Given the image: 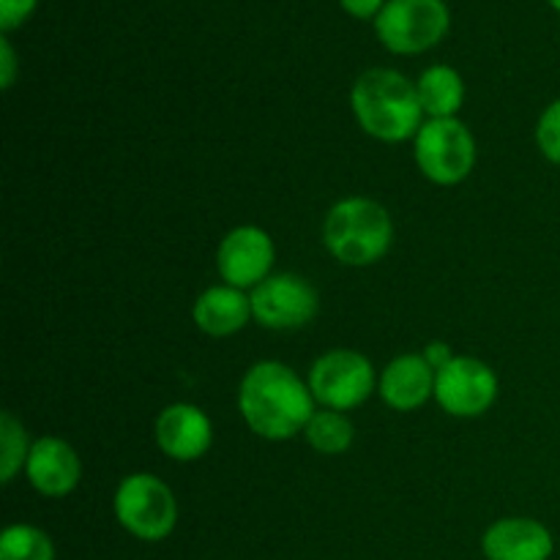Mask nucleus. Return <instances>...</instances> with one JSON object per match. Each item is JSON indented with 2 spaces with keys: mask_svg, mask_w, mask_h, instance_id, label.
<instances>
[{
  "mask_svg": "<svg viewBox=\"0 0 560 560\" xmlns=\"http://www.w3.org/2000/svg\"><path fill=\"white\" fill-rule=\"evenodd\" d=\"M238 408L249 430L266 441H290L317 413L310 383L282 361H260L246 370L238 386Z\"/></svg>",
  "mask_w": 560,
  "mask_h": 560,
  "instance_id": "f257e3e1",
  "label": "nucleus"
},
{
  "mask_svg": "<svg viewBox=\"0 0 560 560\" xmlns=\"http://www.w3.org/2000/svg\"><path fill=\"white\" fill-rule=\"evenodd\" d=\"M350 107L361 129L383 142H405L424 126L419 91L394 69L364 71L350 91Z\"/></svg>",
  "mask_w": 560,
  "mask_h": 560,
  "instance_id": "f03ea898",
  "label": "nucleus"
},
{
  "mask_svg": "<svg viewBox=\"0 0 560 560\" xmlns=\"http://www.w3.org/2000/svg\"><path fill=\"white\" fill-rule=\"evenodd\" d=\"M394 222L386 208L366 197H348L328 211L323 244L345 266H372L392 249Z\"/></svg>",
  "mask_w": 560,
  "mask_h": 560,
  "instance_id": "7ed1b4c3",
  "label": "nucleus"
},
{
  "mask_svg": "<svg viewBox=\"0 0 560 560\" xmlns=\"http://www.w3.org/2000/svg\"><path fill=\"white\" fill-rule=\"evenodd\" d=\"M115 517L120 528L140 541L167 539L178 523V501L162 479L131 474L115 490Z\"/></svg>",
  "mask_w": 560,
  "mask_h": 560,
  "instance_id": "20e7f679",
  "label": "nucleus"
},
{
  "mask_svg": "<svg viewBox=\"0 0 560 560\" xmlns=\"http://www.w3.org/2000/svg\"><path fill=\"white\" fill-rule=\"evenodd\" d=\"M452 14L443 0H386L375 16L383 47L394 55H419L443 42Z\"/></svg>",
  "mask_w": 560,
  "mask_h": 560,
  "instance_id": "39448f33",
  "label": "nucleus"
},
{
  "mask_svg": "<svg viewBox=\"0 0 560 560\" xmlns=\"http://www.w3.org/2000/svg\"><path fill=\"white\" fill-rule=\"evenodd\" d=\"M416 164L438 186L463 184L476 164V140L457 118H430L416 135Z\"/></svg>",
  "mask_w": 560,
  "mask_h": 560,
  "instance_id": "423d86ee",
  "label": "nucleus"
},
{
  "mask_svg": "<svg viewBox=\"0 0 560 560\" xmlns=\"http://www.w3.org/2000/svg\"><path fill=\"white\" fill-rule=\"evenodd\" d=\"M310 388L315 402L328 410H353L375 392V370L364 353L355 350H328L312 364Z\"/></svg>",
  "mask_w": 560,
  "mask_h": 560,
  "instance_id": "0eeeda50",
  "label": "nucleus"
},
{
  "mask_svg": "<svg viewBox=\"0 0 560 560\" xmlns=\"http://www.w3.org/2000/svg\"><path fill=\"white\" fill-rule=\"evenodd\" d=\"M252 317L271 331H293L315 320L317 290L299 273H273L252 288Z\"/></svg>",
  "mask_w": 560,
  "mask_h": 560,
  "instance_id": "6e6552de",
  "label": "nucleus"
},
{
  "mask_svg": "<svg viewBox=\"0 0 560 560\" xmlns=\"http://www.w3.org/2000/svg\"><path fill=\"white\" fill-rule=\"evenodd\" d=\"M498 397V375L474 355H454L435 372V399L448 416L476 419L487 413Z\"/></svg>",
  "mask_w": 560,
  "mask_h": 560,
  "instance_id": "1a4fd4ad",
  "label": "nucleus"
},
{
  "mask_svg": "<svg viewBox=\"0 0 560 560\" xmlns=\"http://www.w3.org/2000/svg\"><path fill=\"white\" fill-rule=\"evenodd\" d=\"M273 266V241L266 230L244 228L230 230L222 238L217 252V268L219 277L230 284V288H257L262 279L271 277Z\"/></svg>",
  "mask_w": 560,
  "mask_h": 560,
  "instance_id": "9d476101",
  "label": "nucleus"
},
{
  "mask_svg": "<svg viewBox=\"0 0 560 560\" xmlns=\"http://www.w3.org/2000/svg\"><path fill=\"white\" fill-rule=\"evenodd\" d=\"M153 438L170 459L195 463L211 448L213 427L197 405L175 402L159 413L156 424H153Z\"/></svg>",
  "mask_w": 560,
  "mask_h": 560,
  "instance_id": "9b49d317",
  "label": "nucleus"
},
{
  "mask_svg": "<svg viewBox=\"0 0 560 560\" xmlns=\"http://www.w3.org/2000/svg\"><path fill=\"white\" fill-rule=\"evenodd\" d=\"M25 476L38 495L63 498L80 485L82 463L69 443L55 435H44L31 443Z\"/></svg>",
  "mask_w": 560,
  "mask_h": 560,
  "instance_id": "f8f14e48",
  "label": "nucleus"
},
{
  "mask_svg": "<svg viewBox=\"0 0 560 560\" xmlns=\"http://www.w3.org/2000/svg\"><path fill=\"white\" fill-rule=\"evenodd\" d=\"M556 541L550 528L530 517H503L481 536L487 560H550Z\"/></svg>",
  "mask_w": 560,
  "mask_h": 560,
  "instance_id": "ddd939ff",
  "label": "nucleus"
},
{
  "mask_svg": "<svg viewBox=\"0 0 560 560\" xmlns=\"http://www.w3.org/2000/svg\"><path fill=\"white\" fill-rule=\"evenodd\" d=\"M381 397L388 408L408 413L435 397V370L424 355H399L383 370Z\"/></svg>",
  "mask_w": 560,
  "mask_h": 560,
  "instance_id": "4468645a",
  "label": "nucleus"
},
{
  "mask_svg": "<svg viewBox=\"0 0 560 560\" xmlns=\"http://www.w3.org/2000/svg\"><path fill=\"white\" fill-rule=\"evenodd\" d=\"M191 317H195L197 328L208 337H230L249 323L252 301L249 295H244V290L217 284L195 301Z\"/></svg>",
  "mask_w": 560,
  "mask_h": 560,
  "instance_id": "2eb2a0df",
  "label": "nucleus"
},
{
  "mask_svg": "<svg viewBox=\"0 0 560 560\" xmlns=\"http://www.w3.org/2000/svg\"><path fill=\"white\" fill-rule=\"evenodd\" d=\"M421 109L430 118H454L465 102V82L454 66L435 63L416 82Z\"/></svg>",
  "mask_w": 560,
  "mask_h": 560,
  "instance_id": "dca6fc26",
  "label": "nucleus"
},
{
  "mask_svg": "<svg viewBox=\"0 0 560 560\" xmlns=\"http://www.w3.org/2000/svg\"><path fill=\"white\" fill-rule=\"evenodd\" d=\"M306 443L320 454H342L353 443V421L342 410H317L306 424Z\"/></svg>",
  "mask_w": 560,
  "mask_h": 560,
  "instance_id": "f3484780",
  "label": "nucleus"
},
{
  "mask_svg": "<svg viewBox=\"0 0 560 560\" xmlns=\"http://www.w3.org/2000/svg\"><path fill=\"white\" fill-rule=\"evenodd\" d=\"M0 560H55V545L36 525L16 523L0 534Z\"/></svg>",
  "mask_w": 560,
  "mask_h": 560,
  "instance_id": "a211bd4d",
  "label": "nucleus"
},
{
  "mask_svg": "<svg viewBox=\"0 0 560 560\" xmlns=\"http://www.w3.org/2000/svg\"><path fill=\"white\" fill-rule=\"evenodd\" d=\"M27 454H31V446H27L25 427L11 410H3L0 413V481L3 485L14 479L16 470L25 468Z\"/></svg>",
  "mask_w": 560,
  "mask_h": 560,
  "instance_id": "6ab92c4d",
  "label": "nucleus"
},
{
  "mask_svg": "<svg viewBox=\"0 0 560 560\" xmlns=\"http://www.w3.org/2000/svg\"><path fill=\"white\" fill-rule=\"evenodd\" d=\"M536 145H539V151L552 164H560V98H556L539 115V124H536Z\"/></svg>",
  "mask_w": 560,
  "mask_h": 560,
  "instance_id": "aec40b11",
  "label": "nucleus"
},
{
  "mask_svg": "<svg viewBox=\"0 0 560 560\" xmlns=\"http://www.w3.org/2000/svg\"><path fill=\"white\" fill-rule=\"evenodd\" d=\"M36 5L38 0H0V31H3V36L25 25Z\"/></svg>",
  "mask_w": 560,
  "mask_h": 560,
  "instance_id": "412c9836",
  "label": "nucleus"
},
{
  "mask_svg": "<svg viewBox=\"0 0 560 560\" xmlns=\"http://www.w3.org/2000/svg\"><path fill=\"white\" fill-rule=\"evenodd\" d=\"M16 77V55L14 47H11L9 36L0 38V82H3V91H9L14 85Z\"/></svg>",
  "mask_w": 560,
  "mask_h": 560,
  "instance_id": "4be33fe9",
  "label": "nucleus"
},
{
  "mask_svg": "<svg viewBox=\"0 0 560 560\" xmlns=\"http://www.w3.org/2000/svg\"><path fill=\"white\" fill-rule=\"evenodd\" d=\"M339 5L355 20H375L383 5H386V0H339Z\"/></svg>",
  "mask_w": 560,
  "mask_h": 560,
  "instance_id": "5701e85b",
  "label": "nucleus"
},
{
  "mask_svg": "<svg viewBox=\"0 0 560 560\" xmlns=\"http://www.w3.org/2000/svg\"><path fill=\"white\" fill-rule=\"evenodd\" d=\"M424 359L430 361V366L432 370H443V366L448 364V361L454 359L452 355V348H448L446 342H430L427 345V353H424Z\"/></svg>",
  "mask_w": 560,
  "mask_h": 560,
  "instance_id": "b1692460",
  "label": "nucleus"
},
{
  "mask_svg": "<svg viewBox=\"0 0 560 560\" xmlns=\"http://www.w3.org/2000/svg\"><path fill=\"white\" fill-rule=\"evenodd\" d=\"M550 5H552V9H556L558 14H560V0H550Z\"/></svg>",
  "mask_w": 560,
  "mask_h": 560,
  "instance_id": "393cba45",
  "label": "nucleus"
}]
</instances>
